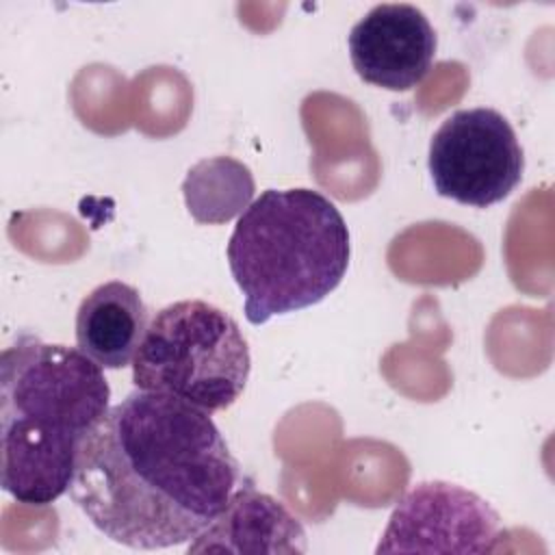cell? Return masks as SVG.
<instances>
[{
  "mask_svg": "<svg viewBox=\"0 0 555 555\" xmlns=\"http://www.w3.org/2000/svg\"><path fill=\"white\" fill-rule=\"evenodd\" d=\"M150 325V312L141 293L111 280L87 293L76 310V345L102 369L132 364Z\"/></svg>",
  "mask_w": 555,
  "mask_h": 555,
  "instance_id": "9",
  "label": "cell"
},
{
  "mask_svg": "<svg viewBox=\"0 0 555 555\" xmlns=\"http://www.w3.org/2000/svg\"><path fill=\"white\" fill-rule=\"evenodd\" d=\"M356 74L388 91H410L429 74L436 30L427 15L408 2L375 4L347 37Z\"/></svg>",
  "mask_w": 555,
  "mask_h": 555,
  "instance_id": "7",
  "label": "cell"
},
{
  "mask_svg": "<svg viewBox=\"0 0 555 555\" xmlns=\"http://www.w3.org/2000/svg\"><path fill=\"white\" fill-rule=\"evenodd\" d=\"M111 408V386L80 349L22 336L0 356V481L17 503L69 492L85 438Z\"/></svg>",
  "mask_w": 555,
  "mask_h": 555,
  "instance_id": "2",
  "label": "cell"
},
{
  "mask_svg": "<svg viewBox=\"0 0 555 555\" xmlns=\"http://www.w3.org/2000/svg\"><path fill=\"white\" fill-rule=\"evenodd\" d=\"M249 369V347L234 317L208 301L182 299L150 321L132 360V382L139 390L219 412L243 395Z\"/></svg>",
  "mask_w": 555,
  "mask_h": 555,
  "instance_id": "4",
  "label": "cell"
},
{
  "mask_svg": "<svg viewBox=\"0 0 555 555\" xmlns=\"http://www.w3.org/2000/svg\"><path fill=\"white\" fill-rule=\"evenodd\" d=\"M349 254L340 210L314 189L262 191L236 219L225 249L251 325L323 301L343 282Z\"/></svg>",
  "mask_w": 555,
  "mask_h": 555,
  "instance_id": "3",
  "label": "cell"
},
{
  "mask_svg": "<svg viewBox=\"0 0 555 555\" xmlns=\"http://www.w3.org/2000/svg\"><path fill=\"white\" fill-rule=\"evenodd\" d=\"M189 553H306V531L278 499L238 486Z\"/></svg>",
  "mask_w": 555,
  "mask_h": 555,
  "instance_id": "8",
  "label": "cell"
},
{
  "mask_svg": "<svg viewBox=\"0 0 555 555\" xmlns=\"http://www.w3.org/2000/svg\"><path fill=\"white\" fill-rule=\"evenodd\" d=\"M429 176L438 195L464 206L503 202L522 180L525 156L512 124L494 108L449 115L429 141Z\"/></svg>",
  "mask_w": 555,
  "mask_h": 555,
  "instance_id": "5",
  "label": "cell"
},
{
  "mask_svg": "<svg viewBox=\"0 0 555 555\" xmlns=\"http://www.w3.org/2000/svg\"><path fill=\"white\" fill-rule=\"evenodd\" d=\"M501 533L486 499L455 483L423 481L397 503L375 553H492Z\"/></svg>",
  "mask_w": 555,
  "mask_h": 555,
  "instance_id": "6",
  "label": "cell"
},
{
  "mask_svg": "<svg viewBox=\"0 0 555 555\" xmlns=\"http://www.w3.org/2000/svg\"><path fill=\"white\" fill-rule=\"evenodd\" d=\"M238 479L210 412L137 388L85 438L69 494L108 540L154 551L197 538Z\"/></svg>",
  "mask_w": 555,
  "mask_h": 555,
  "instance_id": "1",
  "label": "cell"
}]
</instances>
